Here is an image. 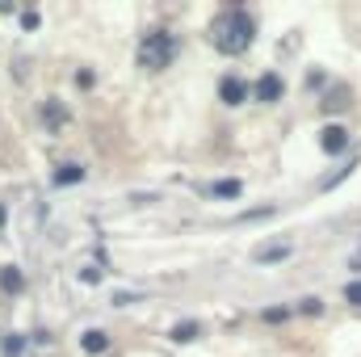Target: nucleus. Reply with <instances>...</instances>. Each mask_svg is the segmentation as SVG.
Instances as JSON below:
<instances>
[{
  "mask_svg": "<svg viewBox=\"0 0 361 357\" xmlns=\"http://www.w3.org/2000/svg\"><path fill=\"white\" fill-rule=\"evenodd\" d=\"M252 34H257V21L248 17V8H227L219 21H214V42L223 47V51H244L248 42H252Z\"/></svg>",
  "mask_w": 361,
  "mask_h": 357,
  "instance_id": "f257e3e1",
  "label": "nucleus"
},
{
  "mask_svg": "<svg viewBox=\"0 0 361 357\" xmlns=\"http://www.w3.org/2000/svg\"><path fill=\"white\" fill-rule=\"evenodd\" d=\"M173 55H177V38L164 34V30H156V34H147V38L139 42V63H143V68H164Z\"/></svg>",
  "mask_w": 361,
  "mask_h": 357,
  "instance_id": "f03ea898",
  "label": "nucleus"
},
{
  "mask_svg": "<svg viewBox=\"0 0 361 357\" xmlns=\"http://www.w3.org/2000/svg\"><path fill=\"white\" fill-rule=\"evenodd\" d=\"M319 143H324V152H332V156H336V152H345V147H349V131H345V126H328Z\"/></svg>",
  "mask_w": 361,
  "mask_h": 357,
  "instance_id": "7ed1b4c3",
  "label": "nucleus"
},
{
  "mask_svg": "<svg viewBox=\"0 0 361 357\" xmlns=\"http://www.w3.org/2000/svg\"><path fill=\"white\" fill-rule=\"evenodd\" d=\"M281 89H286V85H281V76H261V80H257V97H261V101H277V97H281Z\"/></svg>",
  "mask_w": 361,
  "mask_h": 357,
  "instance_id": "20e7f679",
  "label": "nucleus"
},
{
  "mask_svg": "<svg viewBox=\"0 0 361 357\" xmlns=\"http://www.w3.org/2000/svg\"><path fill=\"white\" fill-rule=\"evenodd\" d=\"M219 92H223V101H227V105H240V101H244V80L227 76V80L219 85Z\"/></svg>",
  "mask_w": 361,
  "mask_h": 357,
  "instance_id": "39448f33",
  "label": "nucleus"
},
{
  "mask_svg": "<svg viewBox=\"0 0 361 357\" xmlns=\"http://www.w3.org/2000/svg\"><path fill=\"white\" fill-rule=\"evenodd\" d=\"M281 257H290V244H269V248H257V261H261V265H273V261H281Z\"/></svg>",
  "mask_w": 361,
  "mask_h": 357,
  "instance_id": "423d86ee",
  "label": "nucleus"
},
{
  "mask_svg": "<svg viewBox=\"0 0 361 357\" xmlns=\"http://www.w3.org/2000/svg\"><path fill=\"white\" fill-rule=\"evenodd\" d=\"M85 349H89V353H105V349H109V337L97 332V328H89V332H85Z\"/></svg>",
  "mask_w": 361,
  "mask_h": 357,
  "instance_id": "0eeeda50",
  "label": "nucleus"
},
{
  "mask_svg": "<svg viewBox=\"0 0 361 357\" xmlns=\"http://www.w3.org/2000/svg\"><path fill=\"white\" fill-rule=\"evenodd\" d=\"M193 337H202V324H193V320H180L173 328V341H193Z\"/></svg>",
  "mask_w": 361,
  "mask_h": 357,
  "instance_id": "6e6552de",
  "label": "nucleus"
},
{
  "mask_svg": "<svg viewBox=\"0 0 361 357\" xmlns=\"http://www.w3.org/2000/svg\"><path fill=\"white\" fill-rule=\"evenodd\" d=\"M210 193H214V198H235V193H240V181H214Z\"/></svg>",
  "mask_w": 361,
  "mask_h": 357,
  "instance_id": "1a4fd4ad",
  "label": "nucleus"
},
{
  "mask_svg": "<svg viewBox=\"0 0 361 357\" xmlns=\"http://www.w3.org/2000/svg\"><path fill=\"white\" fill-rule=\"evenodd\" d=\"M80 177H85V169H80V164H59V173H55L59 185H63V181H80Z\"/></svg>",
  "mask_w": 361,
  "mask_h": 357,
  "instance_id": "9d476101",
  "label": "nucleus"
},
{
  "mask_svg": "<svg viewBox=\"0 0 361 357\" xmlns=\"http://www.w3.org/2000/svg\"><path fill=\"white\" fill-rule=\"evenodd\" d=\"M345 298H349L353 307H361V282H349V286H345Z\"/></svg>",
  "mask_w": 361,
  "mask_h": 357,
  "instance_id": "9b49d317",
  "label": "nucleus"
}]
</instances>
